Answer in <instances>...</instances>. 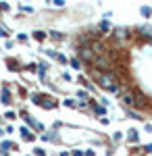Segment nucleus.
Wrapping results in <instances>:
<instances>
[{"mask_svg": "<svg viewBox=\"0 0 152 156\" xmlns=\"http://www.w3.org/2000/svg\"><path fill=\"white\" fill-rule=\"evenodd\" d=\"M50 36L54 37V40H60V34H59V31H52V34H50Z\"/></svg>", "mask_w": 152, "mask_h": 156, "instance_id": "obj_10", "label": "nucleus"}, {"mask_svg": "<svg viewBox=\"0 0 152 156\" xmlns=\"http://www.w3.org/2000/svg\"><path fill=\"white\" fill-rule=\"evenodd\" d=\"M121 98H123V102L129 104V106H131V104H136V98L131 96V94H127V92H125V94H121Z\"/></svg>", "mask_w": 152, "mask_h": 156, "instance_id": "obj_4", "label": "nucleus"}, {"mask_svg": "<svg viewBox=\"0 0 152 156\" xmlns=\"http://www.w3.org/2000/svg\"><path fill=\"white\" fill-rule=\"evenodd\" d=\"M34 37H35V40H44V37H46V34H44V31H35Z\"/></svg>", "mask_w": 152, "mask_h": 156, "instance_id": "obj_7", "label": "nucleus"}, {"mask_svg": "<svg viewBox=\"0 0 152 156\" xmlns=\"http://www.w3.org/2000/svg\"><path fill=\"white\" fill-rule=\"evenodd\" d=\"M94 65H96V67H102V69H108V67H110V62H108L106 58H102V56H100V58H96Z\"/></svg>", "mask_w": 152, "mask_h": 156, "instance_id": "obj_3", "label": "nucleus"}, {"mask_svg": "<svg viewBox=\"0 0 152 156\" xmlns=\"http://www.w3.org/2000/svg\"><path fill=\"white\" fill-rule=\"evenodd\" d=\"M98 83L102 85V87H106L108 92H113V94H119V85H117V79H115V75L113 73H98Z\"/></svg>", "mask_w": 152, "mask_h": 156, "instance_id": "obj_1", "label": "nucleus"}, {"mask_svg": "<svg viewBox=\"0 0 152 156\" xmlns=\"http://www.w3.org/2000/svg\"><path fill=\"white\" fill-rule=\"evenodd\" d=\"M52 4H54V6H63L65 2H63V0H52Z\"/></svg>", "mask_w": 152, "mask_h": 156, "instance_id": "obj_9", "label": "nucleus"}, {"mask_svg": "<svg viewBox=\"0 0 152 156\" xmlns=\"http://www.w3.org/2000/svg\"><path fill=\"white\" fill-rule=\"evenodd\" d=\"M79 56H81L83 60H88V62H96V58H98L90 46H83V48H79Z\"/></svg>", "mask_w": 152, "mask_h": 156, "instance_id": "obj_2", "label": "nucleus"}, {"mask_svg": "<svg viewBox=\"0 0 152 156\" xmlns=\"http://www.w3.org/2000/svg\"><path fill=\"white\" fill-rule=\"evenodd\" d=\"M142 15H144V17H148V15H152V9H148V6H144V9H142Z\"/></svg>", "mask_w": 152, "mask_h": 156, "instance_id": "obj_8", "label": "nucleus"}, {"mask_svg": "<svg viewBox=\"0 0 152 156\" xmlns=\"http://www.w3.org/2000/svg\"><path fill=\"white\" fill-rule=\"evenodd\" d=\"M125 40V29H115V40Z\"/></svg>", "mask_w": 152, "mask_h": 156, "instance_id": "obj_5", "label": "nucleus"}, {"mask_svg": "<svg viewBox=\"0 0 152 156\" xmlns=\"http://www.w3.org/2000/svg\"><path fill=\"white\" fill-rule=\"evenodd\" d=\"M129 142H138V131H129Z\"/></svg>", "mask_w": 152, "mask_h": 156, "instance_id": "obj_6", "label": "nucleus"}]
</instances>
